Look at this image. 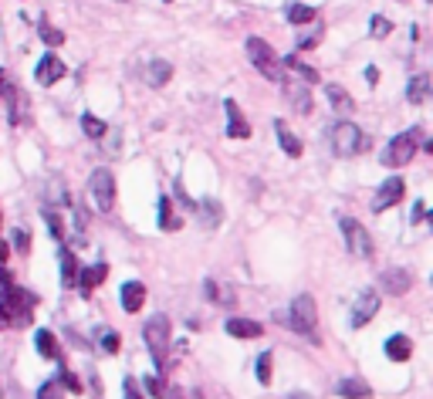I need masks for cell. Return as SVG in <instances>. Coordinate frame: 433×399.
Segmentation results:
<instances>
[{"label": "cell", "mask_w": 433, "mask_h": 399, "mask_svg": "<svg viewBox=\"0 0 433 399\" xmlns=\"http://www.w3.org/2000/svg\"><path fill=\"white\" fill-rule=\"evenodd\" d=\"M125 399H142V396H139V389H136V383H132V379H125Z\"/></svg>", "instance_id": "obj_42"}, {"label": "cell", "mask_w": 433, "mask_h": 399, "mask_svg": "<svg viewBox=\"0 0 433 399\" xmlns=\"http://www.w3.org/2000/svg\"><path fill=\"white\" fill-rule=\"evenodd\" d=\"M4 98H7V105H11V125H21L24 122V112H28V98H24V92L14 88V85H7Z\"/></svg>", "instance_id": "obj_16"}, {"label": "cell", "mask_w": 433, "mask_h": 399, "mask_svg": "<svg viewBox=\"0 0 433 399\" xmlns=\"http://www.w3.org/2000/svg\"><path fill=\"white\" fill-rule=\"evenodd\" d=\"M81 132L88 139H102L108 132V125L102 119H95V115H81Z\"/></svg>", "instance_id": "obj_31"}, {"label": "cell", "mask_w": 433, "mask_h": 399, "mask_svg": "<svg viewBox=\"0 0 433 399\" xmlns=\"http://www.w3.org/2000/svg\"><path fill=\"white\" fill-rule=\"evenodd\" d=\"M62 386H68L71 393H81V379H78L75 372H68V369H62Z\"/></svg>", "instance_id": "obj_39"}, {"label": "cell", "mask_w": 433, "mask_h": 399, "mask_svg": "<svg viewBox=\"0 0 433 399\" xmlns=\"http://www.w3.org/2000/svg\"><path fill=\"white\" fill-rule=\"evenodd\" d=\"M284 95H288V102H291L301 115H308L311 112V95H308V85H284Z\"/></svg>", "instance_id": "obj_20"}, {"label": "cell", "mask_w": 433, "mask_h": 399, "mask_svg": "<svg viewBox=\"0 0 433 399\" xmlns=\"http://www.w3.org/2000/svg\"><path fill=\"white\" fill-rule=\"evenodd\" d=\"M420 142H423V132H420V129H406L400 136H393V142L383 149V166H389V169L406 166V163L417 156Z\"/></svg>", "instance_id": "obj_5"}, {"label": "cell", "mask_w": 433, "mask_h": 399, "mask_svg": "<svg viewBox=\"0 0 433 399\" xmlns=\"http://www.w3.org/2000/svg\"><path fill=\"white\" fill-rule=\"evenodd\" d=\"M11 325V318H7V311H4V305H0V328H7Z\"/></svg>", "instance_id": "obj_47"}, {"label": "cell", "mask_w": 433, "mask_h": 399, "mask_svg": "<svg viewBox=\"0 0 433 399\" xmlns=\"http://www.w3.org/2000/svg\"><path fill=\"white\" fill-rule=\"evenodd\" d=\"M335 393H339V396H345V399H369L372 396V389L362 383V379H342Z\"/></svg>", "instance_id": "obj_23"}, {"label": "cell", "mask_w": 433, "mask_h": 399, "mask_svg": "<svg viewBox=\"0 0 433 399\" xmlns=\"http://www.w3.org/2000/svg\"><path fill=\"white\" fill-rule=\"evenodd\" d=\"M45 220H47V231H51L54 237H58V241H62V237H64V224H62V216H58V214H51V210H45Z\"/></svg>", "instance_id": "obj_37"}, {"label": "cell", "mask_w": 433, "mask_h": 399, "mask_svg": "<svg viewBox=\"0 0 433 399\" xmlns=\"http://www.w3.org/2000/svg\"><path fill=\"white\" fill-rule=\"evenodd\" d=\"M291 399H308V396H301V393H294V396Z\"/></svg>", "instance_id": "obj_48"}, {"label": "cell", "mask_w": 433, "mask_h": 399, "mask_svg": "<svg viewBox=\"0 0 433 399\" xmlns=\"http://www.w3.org/2000/svg\"><path fill=\"white\" fill-rule=\"evenodd\" d=\"M119 4H129V0H119Z\"/></svg>", "instance_id": "obj_50"}, {"label": "cell", "mask_w": 433, "mask_h": 399, "mask_svg": "<svg viewBox=\"0 0 433 399\" xmlns=\"http://www.w3.org/2000/svg\"><path fill=\"white\" fill-rule=\"evenodd\" d=\"M203 294H207L210 301H220V305H233V291H227L220 281H207V284H203Z\"/></svg>", "instance_id": "obj_28"}, {"label": "cell", "mask_w": 433, "mask_h": 399, "mask_svg": "<svg viewBox=\"0 0 433 399\" xmlns=\"http://www.w3.org/2000/svg\"><path fill=\"white\" fill-rule=\"evenodd\" d=\"M75 277H78L75 254H71L68 247H62V281H64V288H75Z\"/></svg>", "instance_id": "obj_27"}, {"label": "cell", "mask_w": 433, "mask_h": 399, "mask_svg": "<svg viewBox=\"0 0 433 399\" xmlns=\"http://www.w3.org/2000/svg\"><path fill=\"white\" fill-rule=\"evenodd\" d=\"M275 132H278V142H281V149H284V153L288 156H294V159H298V156H301V149H305V146H301V139L294 136L291 129H288V125L281 122H275Z\"/></svg>", "instance_id": "obj_18"}, {"label": "cell", "mask_w": 433, "mask_h": 399, "mask_svg": "<svg viewBox=\"0 0 433 399\" xmlns=\"http://www.w3.org/2000/svg\"><path fill=\"white\" fill-rule=\"evenodd\" d=\"M105 277H108V267H105V264H92V267H81V271H78L75 284H78V288H81L85 294H88V291H95V288H98V284H102Z\"/></svg>", "instance_id": "obj_14"}, {"label": "cell", "mask_w": 433, "mask_h": 399, "mask_svg": "<svg viewBox=\"0 0 433 399\" xmlns=\"http://www.w3.org/2000/svg\"><path fill=\"white\" fill-rule=\"evenodd\" d=\"M224 108H227V136H231V139H248L250 136V125H248V119L241 115L237 102H233V98H227V102H224Z\"/></svg>", "instance_id": "obj_13"}, {"label": "cell", "mask_w": 433, "mask_h": 399, "mask_svg": "<svg viewBox=\"0 0 433 399\" xmlns=\"http://www.w3.org/2000/svg\"><path fill=\"white\" fill-rule=\"evenodd\" d=\"M248 58H250V64L267 78V81L284 85V64H281V58L275 54V47L267 45L264 37H248Z\"/></svg>", "instance_id": "obj_3"}, {"label": "cell", "mask_w": 433, "mask_h": 399, "mask_svg": "<svg viewBox=\"0 0 433 399\" xmlns=\"http://www.w3.org/2000/svg\"><path fill=\"white\" fill-rule=\"evenodd\" d=\"M37 399H64L62 383H45L41 389H37Z\"/></svg>", "instance_id": "obj_36"}, {"label": "cell", "mask_w": 433, "mask_h": 399, "mask_svg": "<svg viewBox=\"0 0 433 399\" xmlns=\"http://www.w3.org/2000/svg\"><path fill=\"white\" fill-rule=\"evenodd\" d=\"M102 349H105V352H119V335H115V332H105V335H102Z\"/></svg>", "instance_id": "obj_40"}, {"label": "cell", "mask_w": 433, "mask_h": 399, "mask_svg": "<svg viewBox=\"0 0 433 399\" xmlns=\"http://www.w3.org/2000/svg\"><path fill=\"white\" fill-rule=\"evenodd\" d=\"M88 190H92V200L95 207L108 214L112 207H115V176L108 173V169H95L92 180H88Z\"/></svg>", "instance_id": "obj_8"}, {"label": "cell", "mask_w": 433, "mask_h": 399, "mask_svg": "<svg viewBox=\"0 0 433 399\" xmlns=\"http://www.w3.org/2000/svg\"><path fill=\"white\" fill-rule=\"evenodd\" d=\"M386 355L393 359V362H406V359L413 355V342H410L406 335H393L386 342Z\"/></svg>", "instance_id": "obj_21"}, {"label": "cell", "mask_w": 433, "mask_h": 399, "mask_svg": "<svg viewBox=\"0 0 433 399\" xmlns=\"http://www.w3.org/2000/svg\"><path fill=\"white\" fill-rule=\"evenodd\" d=\"M4 92H7V75L0 71V102H4Z\"/></svg>", "instance_id": "obj_45"}, {"label": "cell", "mask_w": 433, "mask_h": 399, "mask_svg": "<svg viewBox=\"0 0 433 399\" xmlns=\"http://www.w3.org/2000/svg\"><path fill=\"white\" fill-rule=\"evenodd\" d=\"M142 386H146V389H149V396H156V399H163V396H166V386L159 383L156 376H146V379H142Z\"/></svg>", "instance_id": "obj_38"}, {"label": "cell", "mask_w": 433, "mask_h": 399, "mask_svg": "<svg viewBox=\"0 0 433 399\" xmlns=\"http://www.w3.org/2000/svg\"><path fill=\"white\" fill-rule=\"evenodd\" d=\"M366 78H369V85H376V78H379V71H376V68H366Z\"/></svg>", "instance_id": "obj_46"}, {"label": "cell", "mask_w": 433, "mask_h": 399, "mask_svg": "<svg viewBox=\"0 0 433 399\" xmlns=\"http://www.w3.org/2000/svg\"><path fill=\"white\" fill-rule=\"evenodd\" d=\"M0 399H4V386H0Z\"/></svg>", "instance_id": "obj_49"}, {"label": "cell", "mask_w": 433, "mask_h": 399, "mask_svg": "<svg viewBox=\"0 0 433 399\" xmlns=\"http://www.w3.org/2000/svg\"><path fill=\"white\" fill-rule=\"evenodd\" d=\"M261 322H254V318H231L227 322V335L233 338H261Z\"/></svg>", "instance_id": "obj_17"}, {"label": "cell", "mask_w": 433, "mask_h": 399, "mask_svg": "<svg viewBox=\"0 0 433 399\" xmlns=\"http://www.w3.org/2000/svg\"><path fill=\"white\" fill-rule=\"evenodd\" d=\"M0 305H4V311H7V318H11V325H24L31 322V305L34 298L24 288H17L14 281H11V274H4L0 271Z\"/></svg>", "instance_id": "obj_1"}, {"label": "cell", "mask_w": 433, "mask_h": 399, "mask_svg": "<svg viewBox=\"0 0 433 399\" xmlns=\"http://www.w3.org/2000/svg\"><path fill=\"white\" fill-rule=\"evenodd\" d=\"M427 92H430V78L417 75L413 81H410V88H406V98H410L413 105H423V102H427Z\"/></svg>", "instance_id": "obj_26"}, {"label": "cell", "mask_w": 433, "mask_h": 399, "mask_svg": "<svg viewBox=\"0 0 433 399\" xmlns=\"http://www.w3.org/2000/svg\"><path fill=\"white\" fill-rule=\"evenodd\" d=\"M37 352L45 355V359H62V349H58V338H54V332H47V328H41V332H37Z\"/></svg>", "instance_id": "obj_24"}, {"label": "cell", "mask_w": 433, "mask_h": 399, "mask_svg": "<svg viewBox=\"0 0 433 399\" xmlns=\"http://www.w3.org/2000/svg\"><path fill=\"white\" fill-rule=\"evenodd\" d=\"M328 142H332V153L342 156V159H349V156H359L369 149V139L366 132L352 122H339L332 125V132H328Z\"/></svg>", "instance_id": "obj_4"}, {"label": "cell", "mask_w": 433, "mask_h": 399, "mask_svg": "<svg viewBox=\"0 0 433 399\" xmlns=\"http://www.w3.org/2000/svg\"><path fill=\"white\" fill-rule=\"evenodd\" d=\"M7 254H11V247H7V244H4V241H0V264L7 261Z\"/></svg>", "instance_id": "obj_44"}, {"label": "cell", "mask_w": 433, "mask_h": 399, "mask_svg": "<svg viewBox=\"0 0 433 399\" xmlns=\"http://www.w3.org/2000/svg\"><path fill=\"white\" fill-rule=\"evenodd\" d=\"M159 227L163 231H180L183 227V220L173 214V203H170V197H163L159 200Z\"/></svg>", "instance_id": "obj_25"}, {"label": "cell", "mask_w": 433, "mask_h": 399, "mask_svg": "<svg viewBox=\"0 0 433 399\" xmlns=\"http://www.w3.org/2000/svg\"><path fill=\"white\" fill-rule=\"evenodd\" d=\"M281 64H284V68H291V71H298V75L305 78L308 85H315V81H318V71H315V68H308L305 62H298V54H288Z\"/></svg>", "instance_id": "obj_30"}, {"label": "cell", "mask_w": 433, "mask_h": 399, "mask_svg": "<svg viewBox=\"0 0 433 399\" xmlns=\"http://www.w3.org/2000/svg\"><path fill=\"white\" fill-rule=\"evenodd\" d=\"M200 210H203V224H207V227H214L216 220H220V203H216V200H203Z\"/></svg>", "instance_id": "obj_33"}, {"label": "cell", "mask_w": 433, "mask_h": 399, "mask_svg": "<svg viewBox=\"0 0 433 399\" xmlns=\"http://www.w3.org/2000/svg\"><path fill=\"white\" fill-rule=\"evenodd\" d=\"M403 193H406V186H403L400 176H389L386 183L376 190V200H372V210L376 214H383V210H389V207H396L403 200Z\"/></svg>", "instance_id": "obj_10"}, {"label": "cell", "mask_w": 433, "mask_h": 399, "mask_svg": "<svg viewBox=\"0 0 433 399\" xmlns=\"http://www.w3.org/2000/svg\"><path fill=\"white\" fill-rule=\"evenodd\" d=\"M325 95H328V102H332V108H335L339 115H352V112H356V102H352V95L345 92L342 85H325Z\"/></svg>", "instance_id": "obj_15"}, {"label": "cell", "mask_w": 433, "mask_h": 399, "mask_svg": "<svg viewBox=\"0 0 433 399\" xmlns=\"http://www.w3.org/2000/svg\"><path fill=\"white\" fill-rule=\"evenodd\" d=\"M315 17H318V11L308 7V4H291V7H288V21H291V24H311Z\"/></svg>", "instance_id": "obj_29"}, {"label": "cell", "mask_w": 433, "mask_h": 399, "mask_svg": "<svg viewBox=\"0 0 433 399\" xmlns=\"http://www.w3.org/2000/svg\"><path fill=\"white\" fill-rule=\"evenodd\" d=\"M410 284H413V274L406 271V267H389L379 274V291L383 294H393V298H400V294L410 291Z\"/></svg>", "instance_id": "obj_9"}, {"label": "cell", "mask_w": 433, "mask_h": 399, "mask_svg": "<svg viewBox=\"0 0 433 399\" xmlns=\"http://www.w3.org/2000/svg\"><path fill=\"white\" fill-rule=\"evenodd\" d=\"M288 322L298 335H305L308 342H318L315 335V322H318V308H315V298L311 294H298L291 301V315H288Z\"/></svg>", "instance_id": "obj_6"}, {"label": "cell", "mask_w": 433, "mask_h": 399, "mask_svg": "<svg viewBox=\"0 0 433 399\" xmlns=\"http://www.w3.org/2000/svg\"><path fill=\"white\" fill-rule=\"evenodd\" d=\"M142 335H146V345H149V355H153L156 369H166L170 366V338H173V322L166 315H153L146 328H142Z\"/></svg>", "instance_id": "obj_2"}, {"label": "cell", "mask_w": 433, "mask_h": 399, "mask_svg": "<svg viewBox=\"0 0 433 399\" xmlns=\"http://www.w3.org/2000/svg\"><path fill=\"white\" fill-rule=\"evenodd\" d=\"M339 227H342V237H345L349 254H352V258H359V261H369V258H372V237H369V231H366L359 220H352V216H342Z\"/></svg>", "instance_id": "obj_7"}, {"label": "cell", "mask_w": 433, "mask_h": 399, "mask_svg": "<svg viewBox=\"0 0 433 399\" xmlns=\"http://www.w3.org/2000/svg\"><path fill=\"white\" fill-rule=\"evenodd\" d=\"M142 301H146V288H142L139 281H129V284H122V308H125V311H139Z\"/></svg>", "instance_id": "obj_19"}, {"label": "cell", "mask_w": 433, "mask_h": 399, "mask_svg": "<svg viewBox=\"0 0 433 399\" xmlns=\"http://www.w3.org/2000/svg\"><path fill=\"white\" fill-rule=\"evenodd\" d=\"M170 78H173V64L170 62H153L149 68H146V81H149L153 88H163Z\"/></svg>", "instance_id": "obj_22"}, {"label": "cell", "mask_w": 433, "mask_h": 399, "mask_svg": "<svg viewBox=\"0 0 433 399\" xmlns=\"http://www.w3.org/2000/svg\"><path fill=\"white\" fill-rule=\"evenodd\" d=\"M14 247H17V250H28V247H31V237H28L24 231H17L14 233Z\"/></svg>", "instance_id": "obj_41"}, {"label": "cell", "mask_w": 433, "mask_h": 399, "mask_svg": "<svg viewBox=\"0 0 433 399\" xmlns=\"http://www.w3.org/2000/svg\"><path fill=\"white\" fill-rule=\"evenodd\" d=\"M376 311H379V294H376V291H362L356 298V305H352V328L369 325Z\"/></svg>", "instance_id": "obj_11"}, {"label": "cell", "mask_w": 433, "mask_h": 399, "mask_svg": "<svg viewBox=\"0 0 433 399\" xmlns=\"http://www.w3.org/2000/svg\"><path fill=\"white\" fill-rule=\"evenodd\" d=\"M64 62L58 58V54H45L41 62H37V68H34V78L41 81V85H54V81H62L64 78Z\"/></svg>", "instance_id": "obj_12"}, {"label": "cell", "mask_w": 433, "mask_h": 399, "mask_svg": "<svg viewBox=\"0 0 433 399\" xmlns=\"http://www.w3.org/2000/svg\"><path fill=\"white\" fill-rule=\"evenodd\" d=\"M271 376H275V359H271V352H264L261 359H258V379L267 386L271 383Z\"/></svg>", "instance_id": "obj_32"}, {"label": "cell", "mask_w": 433, "mask_h": 399, "mask_svg": "<svg viewBox=\"0 0 433 399\" xmlns=\"http://www.w3.org/2000/svg\"><path fill=\"white\" fill-rule=\"evenodd\" d=\"M389 31H393V24H389L386 17H379V14H376V17L369 21V34H372V37H386Z\"/></svg>", "instance_id": "obj_35"}, {"label": "cell", "mask_w": 433, "mask_h": 399, "mask_svg": "<svg viewBox=\"0 0 433 399\" xmlns=\"http://www.w3.org/2000/svg\"><path fill=\"white\" fill-rule=\"evenodd\" d=\"M420 220H423V203L417 200V207H413V224H420Z\"/></svg>", "instance_id": "obj_43"}, {"label": "cell", "mask_w": 433, "mask_h": 399, "mask_svg": "<svg viewBox=\"0 0 433 399\" xmlns=\"http://www.w3.org/2000/svg\"><path fill=\"white\" fill-rule=\"evenodd\" d=\"M41 41H45V45H51V47H58L64 41V34L58 31V28H51L47 21H41Z\"/></svg>", "instance_id": "obj_34"}]
</instances>
